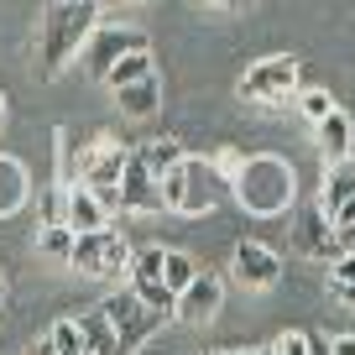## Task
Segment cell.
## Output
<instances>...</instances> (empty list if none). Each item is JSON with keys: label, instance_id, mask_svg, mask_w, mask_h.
<instances>
[{"label": "cell", "instance_id": "7402d4cb", "mask_svg": "<svg viewBox=\"0 0 355 355\" xmlns=\"http://www.w3.org/2000/svg\"><path fill=\"white\" fill-rule=\"evenodd\" d=\"M199 272H204V266L193 261L189 251H167V256H162V282H167L173 293H183L193 277H199Z\"/></svg>", "mask_w": 355, "mask_h": 355}, {"label": "cell", "instance_id": "603a6c76", "mask_svg": "<svg viewBox=\"0 0 355 355\" xmlns=\"http://www.w3.org/2000/svg\"><path fill=\"white\" fill-rule=\"evenodd\" d=\"M47 345H53L58 355H84V329H78V319H58L53 329H47Z\"/></svg>", "mask_w": 355, "mask_h": 355}, {"label": "cell", "instance_id": "484cf974", "mask_svg": "<svg viewBox=\"0 0 355 355\" xmlns=\"http://www.w3.org/2000/svg\"><path fill=\"white\" fill-rule=\"evenodd\" d=\"M162 245H141V251H131V277H162Z\"/></svg>", "mask_w": 355, "mask_h": 355}, {"label": "cell", "instance_id": "e575fe53", "mask_svg": "<svg viewBox=\"0 0 355 355\" xmlns=\"http://www.w3.org/2000/svg\"><path fill=\"white\" fill-rule=\"evenodd\" d=\"M225 355H256V350H251V345H245V350H225Z\"/></svg>", "mask_w": 355, "mask_h": 355}, {"label": "cell", "instance_id": "4316f807", "mask_svg": "<svg viewBox=\"0 0 355 355\" xmlns=\"http://www.w3.org/2000/svg\"><path fill=\"white\" fill-rule=\"evenodd\" d=\"M309 345H313L309 329H282L277 340H272V350H277V355H309Z\"/></svg>", "mask_w": 355, "mask_h": 355}, {"label": "cell", "instance_id": "3957f363", "mask_svg": "<svg viewBox=\"0 0 355 355\" xmlns=\"http://www.w3.org/2000/svg\"><path fill=\"white\" fill-rule=\"evenodd\" d=\"M94 0H58L53 11L42 16V68L47 73H63L73 63V53L84 47V37L94 32Z\"/></svg>", "mask_w": 355, "mask_h": 355}, {"label": "cell", "instance_id": "44dd1931", "mask_svg": "<svg viewBox=\"0 0 355 355\" xmlns=\"http://www.w3.org/2000/svg\"><path fill=\"white\" fill-rule=\"evenodd\" d=\"M78 329H84V355H121V350H115V329H110V319H105L100 309L84 313Z\"/></svg>", "mask_w": 355, "mask_h": 355}, {"label": "cell", "instance_id": "d4e9b609", "mask_svg": "<svg viewBox=\"0 0 355 355\" xmlns=\"http://www.w3.org/2000/svg\"><path fill=\"white\" fill-rule=\"evenodd\" d=\"M293 94H298V110H303L309 125H319L324 115L334 110V94H324V89H293Z\"/></svg>", "mask_w": 355, "mask_h": 355}, {"label": "cell", "instance_id": "83f0119b", "mask_svg": "<svg viewBox=\"0 0 355 355\" xmlns=\"http://www.w3.org/2000/svg\"><path fill=\"white\" fill-rule=\"evenodd\" d=\"M63 183H53V189L42 193V225H63Z\"/></svg>", "mask_w": 355, "mask_h": 355}, {"label": "cell", "instance_id": "1f68e13d", "mask_svg": "<svg viewBox=\"0 0 355 355\" xmlns=\"http://www.w3.org/2000/svg\"><path fill=\"white\" fill-rule=\"evenodd\" d=\"M32 355H58V350H53V345H47V334H42V340L32 345Z\"/></svg>", "mask_w": 355, "mask_h": 355}, {"label": "cell", "instance_id": "277c9868", "mask_svg": "<svg viewBox=\"0 0 355 355\" xmlns=\"http://www.w3.org/2000/svg\"><path fill=\"white\" fill-rule=\"evenodd\" d=\"M121 167H125V146L115 141L110 131H94L89 136V146L78 152L73 162V183H84V189H94V199L105 204V214L121 209Z\"/></svg>", "mask_w": 355, "mask_h": 355}, {"label": "cell", "instance_id": "ffe728a7", "mask_svg": "<svg viewBox=\"0 0 355 355\" xmlns=\"http://www.w3.org/2000/svg\"><path fill=\"white\" fill-rule=\"evenodd\" d=\"M136 157H141V162H146V173H152V178H162L167 167H178V162H183V157H189V152H183V146L173 141V136H157V141L136 146Z\"/></svg>", "mask_w": 355, "mask_h": 355}, {"label": "cell", "instance_id": "f1b7e54d", "mask_svg": "<svg viewBox=\"0 0 355 355\" xmlns=\"http://www.w3.org/2000/svg\"><path fill=\"white\" fill-rule=\"evenodd\" d=\"M329 282H345V288H355V251H340L329 261Z\"/></svg>", "mask_w": 355, "mask_h": 355}, {"label": "cell", "instance_id": "8fae6325", "mask_svg": "<svg viewBox=\"0 0 355 355\" xmlns=\"http://www.w3.org/2000/svg\"><path fill=\"white\" fill-rule=\"evenodd\" d=\"M121 209L125 214H157V209H162L157 178L146 173V162L136 152H125V167H121Z\"/></svg>", "mask_w": 355, "mask_h": 355}, {"label": "cell", "instance_id": "6da1fadb", "mask_svg": "<svg viewBox=\"0 0 355 355\" xmlns=\"http://www.w3.org/2000/svg\"><path fill=\"white\" fill-rule=\"evenodd\" d=\"M235 189V204H241L245 214H256V220H272V214H282L293 204V193H298V183H293V167L282 162V157H245L241 173L230 178Z\"/></svg>", "mask_w": 355, "mask_h": 355}, {"label": "cell", "instance_id": "2e32d148", "mask_svg": "<svg viewBox=\"0 0 355 355\" xmlns=\"http://www.w3.org/2000/svg\"><path fill=\"white\" fill-rule=\"evenodd\" d=\"M157 105H162V84H157V73L152 78H136V84H125V89H115V110H121L125 121H152Z\"/></svg>", "mask_w": 355, "mask_h": 355}, {"label": "cell", "instance_id": "9a60e30c", "mask_svg": "<svg viewBox=\"0 0 355 355\" xmlns=\"http://www.w3.org/2000/svg\"><path fill=\"white\" fill-rule=\"evenodd\" d=\"M313 131H319V157H324V162H340V157H350V141H355L350 110H340V105H334V110L324 115Z\"/></svg>", "mask_w": 355, "mask_h": 355}, {"label": "cell", "instance_id": "9c48e42d", "mask_svg": "<svg viewBox=\"0 0 355 355\" xmlns=\"http://www.w3.org/2000/svg\"><path fill=\"white\" fill-rule=\"evenodd\" d=\"M230 266H235V277H241L245 288H277L282 282V256L266 241H241Z\"/></svg>", "mask_w": 355, "mask_h": 355}, {"label": "cell", "instance_id": "5b68a950", "mask_svg": "<svg viewBox=\"0 0 355 355\" xmlns=\"http://www.w3.org/2000/svg\"><path fill=\"white\" fill-rule=\"evenodd\" d=\"M68 261L84 272V277H121L131 272V245H125L121 230H89V235H73V256Z\"/></svg>", "mask_w": 355, "mask_h": 355}, {"label": "cell", "instance_id": "7a4b0ae2", "mask_svg": "<svg viewBox=\"0 0 355 355\" xmlns=\"http://www.w3.org/2000/svg\"><path fill=\"white\" fill-rule=\"evenodd\" d=\"M157 193H162V209L193 220V214H209L214 204H220L225 178L214 173L209 162H199V157H183L178 167H167V173L157 178Z\"/></svg>", "mask_w": 355, "mask_h": 355}, {"label": "cell", "instance_id": "52a82bcc", "mask_svg": "<svg viewBox=\"0 0 355 355\" xmlns=\"http://www.w3.org/2000/svg\"><path fill=\"white\" fill-rule=\"evenodd\" d=\"M100 313L110 319V329H115V350H121V355H136L146 334H157V329L167 324L162 313L141 309V303H136V293H110V298L100 303Z\"/></svg>", "mask_w": 355, "mask_h": 355}, {"label": "cell", "instance_id": "e0dca14e", "mask_svg": "<svg viewBox=\"0 0 355 355\" xmlns=\"http://www.w3.org/2000/svg\"><path fill=\"white\" fill-rule=\"evenodd\" d=\"M32 199V183H26V167L16 157H0V214H16L26 209Z\"/></svg>", "mask_w": 355, "mask_h": 355}, {"label": "cell", "instance_id": "8d00e7d4", "mask_svg": "<svg viewBox=\"0 0 355 355\" xmlns=\"http://www.w3.org/2000/svg\"><path fill=\"white\" fill-rule=\"evenodd\" d=\"M220 6H241V0H220Z\"/></svg>", "mask_w": 355, "mask_h": 355}, {"label": "cell", "instance_id": "ba28073f", "mask_svg": "<svg viewBox=\"0 0 355 355\" xmlns=\"http://www.w3.org/2000/svg\"><path fill=\"white\" fill-rule=\"evenodd\" d=\"M136 47H146V37L136 32V26H94V32L84 37V47H78V68H84L89 78H105L115 68V58L136 53Z\"/></svg>", "mask_w": 355, "mask_h": 355}, {"label": "cell", "instance_id": "ac0fdd59", "mask_svg": "<svg viewBox=\"0 0 355 355\" xmlns=\"http://www.w3.org/2000/svg\"><path fill=\"white\" fill-rule=\"evenodd\" d=\"M131 293H136V303H141V309L162 313V319H173V313H178V293L167 288L162 277H131Z\"/></svg>", "mask_w": 355, "mask_h": 355}, {"label": "cell", "instance_id": "30bf717a", "mask_svg": "<svg viewBox=\"0 0 355 355\" xmlns=\"http://www.w3.org/2000/svg\"><path fill=\"white\" fill-rule=\"evenodd\" d=\"M293 251L313 256V261H334V256H340V235H334V225L319 214V204L293 220Z\"/></svg>", "mask_w": 355, "mask_h": 355}, {"label": "cell", "instance_id": "74e56055", "mask_svg": "<svg viewBox=\"0 0 355 355\" xmlns=\"http://www.w3.org/2000/svg\"><path fill=\"white\" fill-rule=\"evenodd\" d=\"M209 355H220V350H209Z\"/></svg>", "mask_w": 355, "mask_h": 355}, {"label": "cell", "instance_id": "d590c367", "mask_svg": "<svg viewBox=\"0 0 355 355\" xmlns=\"http://www.w3.org/2000/svg\"><path fill=\"white\" fill-rule=\"evenodd\" d=\"M0 125H6V100H0Z\"/></svg>", "mask_w": 355, "mask_h": 355}, {"label": "cell", "instance_id": "f546056e", "mask_svg": "<svg viewBox=\"0 0 355 355\" xmlns=\"http://www.w3.org/2000/svg\"><path fill=\"white\" fill-rule=\"evenodd\" d=\"M241 162H245V157H241V152H235V146H225V152H220V157H214V162H209V167H214V173H220V178H235V173H241Z\"/></svg>", "mask_w": 355, "mask_h": 355}, {"label": "cell", "instance_id": "cb8c5ba5", "mask_svg": "<svg viewBox=\"0 0 355 355\" xmlns=\"http://www.w3.org/2000/svg\"><path fill=\"white\" fill-rule=\"evenodd\" d=\"M37 251L68 261V256H73V230H68V225H42V230H37Z\"/></svg>", "mask_w": 355, "mask_h": 355}, {"label": "cell", "instance_id": "8992f818", "mask_svg": "<svg viewBox=\"0 0 355 355\" xmlns=\"http://www.w3.org/2000/svg\"><path fill=\"white\" fill-rule=\"evenodd\" d=\"M298 73H303V63L298 58H256L251 68L241 73V100H251V105H277V100H288L293 89H298Z\"/></svg>", "mask_w": 355, "mask_h": 355}, {"label": "cell", "instance_id": "d6a6232c", "mask_svg": "<svg viewBox=\"0 0 355 355\" xmlns=\"http://www.w3.org/2000/svg\"><path fill=\"white\" fill-rule=\"evenodd\" d=\"M334 293H340L345 303H355V288H345V282H334Z\"/></svg>", "mask_w": 355, "mask_h": 355}, {"label": "cell", "instance_id": "4dcf8cb0", "mask_svg": "<svg viewBox=\"0 0 355 355\" xmlns=\"http://www.w3.org/2000/svg\"><path fill=\"white\" fill-rule=\"evenodd\" d=\"M329 355H355V334H340V340H329Z\"/></svg>", "mask_w": 355, "mask_h": 355}, {"label": "cell", "instance_id": "4fadbf2b", "mask_svg": "<svg viewBox=\"0 0 355 355\" xmlns=\"http://www.w3.org/2000/svg\"><path fill=\"white\" fill-rule=\"evenodd\" d=\"M63 225L73 235H89V230H105L110 225V214H105V204L94 199V189H84V183H63Z\"/></svg>", "mask_w": 355, "mask_h": 355}, {"label": "cell", "instance_id": "836d02e7", "mask_svg": "<svg viewBox=\"0 0 355 355\" xmlns=\"http://www.w3.org/2000/svg\"><path fill=\"white\" fill-rule=\"evenodd\" d=\"M256 355H277V350H272V345H256Z\"/></svg>", "mask_w": 355, "mask_h": 355}, {"label": "cell", "instance_id": "d6986e66", "mask_svg": "<svg viewBox=\"0 0 355 355\" xmlns=\"http://www.w3.org/2000/svg\"><path fill=\"white\" fill-rule=\"evenodd\" d=\"M152 73H157L152 53H146V47H136V53L115 58V68L105 73V84H110V89H125V84H136V78H152Z\"/></svg>", "mask_w": 355, "mask_h": 355}, {"label": "cell", "instance_id": "7c38bea8", "mask_svg": "<svg viewBox=\"0 0 355 355\" xmlns=\"http://www.w3.org/2000/svg\"><path fill=\"white\" fill-rule=\"evenodd\" d=\"M220 303H225V282L214 277V272H199L189 288L178 293V313H173V319H183V324H209L214 313H220Z\"/></svg>", "mask_w": 355, "mask_h": 355}, {"label": "cell", "instance_id": "5bb4252c", "mask_svg": "<svg viewBox=\"0 0 355 355\" xmlns=\"http://www.w3.org/2000/svg\"><path fill=\"white\" fill-rule=\"evenodd\" d=\"M350 199H355V152L324 167V183H319V199H313V204H319L324 220H334V214H340Z\"/></svg>", "mask_w": 355, "mask_h": 355}]
</instances>
